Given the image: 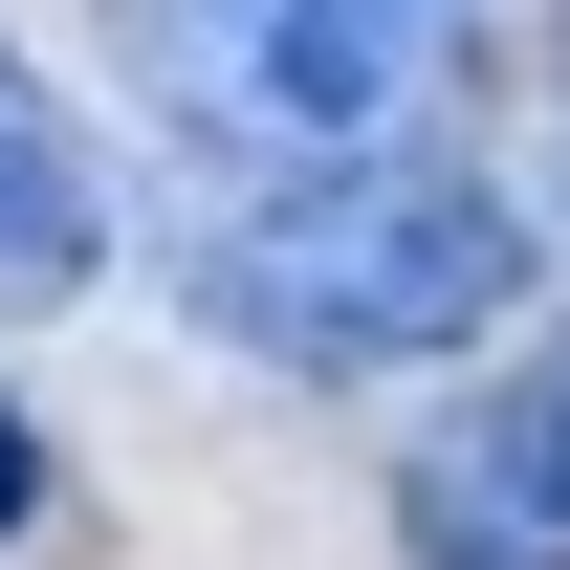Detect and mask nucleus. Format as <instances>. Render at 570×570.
Returning <instances> with one entry per match:
<instances>
[{
	"instance_id": "f257e3e1",
	"label": "nucleus",
	"mask_w": 570,
	"mask_h": 570,
	"mask_svg": "<svg viewBox=\"0 0 570 570\" xmlns=\"http://www.w3.org/2000/svg\"><path fill=\"white\" fill-rule=\"evenodd\" d=\"M504 285H527V219L439 154H330V176H264V198L198 242V307L264 373H417L483 352Z\"/></svg>"
},
{
	"instance_id": "f03ea898",
	"label": "nucleus",
	"mask_w": 570,
	"mask_h": 570,
	"mask_svg": "<svg viewBox=\"0 0 570 570\" xmlns=\"http://www.w3.org/2000/svg\"><path fill=\"white\" fill-rule=\"evenodd\" d=\"M154 45V110L264 176H330V154H395L439 88V22L417 0H132Z\"/></svg>"
},
{
	"instance_id": "7ed1b4c3",
	"label": "nucleus",
	"mask_w": 570,
	"mask_h": 570,
	"mask_svg": "<svg viewBox=\"0 0 570 570\" xmlns=\"http://www.w3.org/2000/svg\"><path fill=\"white\" fill-rule=\"evenodd\" d=\"M395 527H417V570H570V395H549V373H504V395L417 417Z\"/></svg>"
},
{
	"instance_id": "20e7f679",
	"label": "nucleus",
	"mask_w": 570,
	"mask_h": 570,
	"mask_svg": "<svg viewBox=\"0 0 570 570\" xmlns=\"http://www.w3.org/2000/svg\"><path fill=\"white\" fill-rule=\"evenodd\" d=\"M88 264H110V176H88V132L45 110V67L0 45V307H67Z\"/></svg>"
},
{
	"instance_id": "39448f33",
	"label": "nucleus",
	"mask_w": 570,
	"mask_h": 570,
	"mask_svg": "<svg viewBox=\"0 0 570 570\" xmlns=\"http://www.w3.org/2000/svg\"><path fill=\"white\" fill-rule=\"evenodd\" d=\"M45 527V439H22V395H0V549Z\"/></svg>"
},
{
	"instance_id": "423d86ee",
	"label": "nucleus",
	"mask_w": 570,
	"mask_h": 570,
	"mask_svg": "<svg viewBox=\"0 0 570 570\" xmlns=\"http://www.w3.org/2000/svg\"><path fill=\"white\" fill-rule=\"evenodd\" d=\"M417 22H461V0H417Z\"/></svg>"
},
{
	"instance_id": "0eeeda50",
	"label": "nucleus",
	"mask_w": 570,
	"mask_h": 570,
	"mask_svg": "<svg viewBox=\"0 0 570 570\" xmlns=\"http://www.w3.org/2000/svg\"><path fill=\"white\" fill-rule=\"evenodd\" d=\"M549 395H570V373H549Z\"/></svg>"
}]
</instances>
